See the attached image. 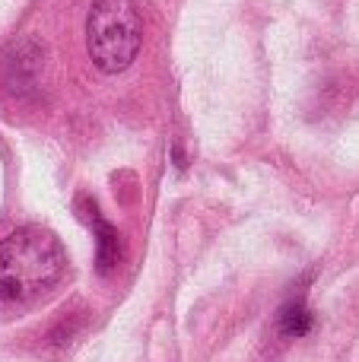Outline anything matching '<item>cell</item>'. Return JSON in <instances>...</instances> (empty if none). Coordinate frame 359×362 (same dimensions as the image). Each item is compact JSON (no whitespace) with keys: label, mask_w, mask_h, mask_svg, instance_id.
<instances>
[{"label":"cell","mask_w":359,"mask_h":362,"mask_svg":"<svg viewBox=\"0 0 359 362\" xmlns=\"http://www.w3.org/2000/svg\"><path fill=\"white\" fill-rule=\"evenodd\" d=\"M143 45V19L134 0H95L86 16V51L102 74H124Z\"/></svg>","instance_id":"7a4b0ae2"},{"label":"cell","mask_w":359,"mask_h":362,"mask_svg":"<svg viewBox=\"0 0 359 362\" xmlns=\"http://www.w3.org/2000/svg\"><path fill=\"white\" fill-rule=\"evenodd\" d=\"M277 331H280V337H286V340H296V337H302V334L312 331V312H309V299H305L302 283H299V286L290 293V299L280 305Z\"/></svg>","instance_id":"3957f363"},{"label":"cell","mask_w":359,"mask_h":362,"mask_svg":"<svg viewBox=\"0 0 359 362\" xmlns=\"http://www.w3.org/2000/svg\"><path fill=\"white\" fill-rule=\"evenodd\" d=\"M67 270L64 245L38 226H23L0 242V312H25L45 302Z\"/></svg>","instance_id":"6da1fadb"},{"label":"cell","mask_w":359,"mask_h":362,"mask_svg":"<svg viewBox=\"0 0 359 362\" xmlns=\"http://www.w3.org/2000/svg\"><path fill=\"white\" fill-rule=\"evenodd\" d=\"M83 206H86L83 213H86L89 226H93V232H95V264H99V270H112L121 257V245H118V235H114V226L108 223V219H102L89 200H83Z\"/></svg>","instance_id":"277c9868"}]
</instances>
